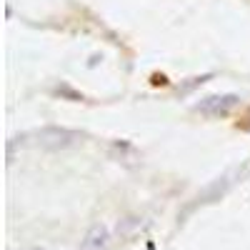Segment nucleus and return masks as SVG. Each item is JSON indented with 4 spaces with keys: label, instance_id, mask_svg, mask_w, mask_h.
I'll use <instances>...</instances> for the list:
<instances>
[{
    "label": "nucleus",
    "instance_id": "obj_1",
    "mask_svg": "<svg viewBox=\"0 0 250 250\" xmlns=\"http://www.w3.org/2000/svg\"><path fill=\"white\" fill-rule=\"evenodd\" d=\"M33 138H35V145H40V148L60 150V148H68V145H75L80 140V133L65 130V128H43V130H38Z\"/></svg>",
    "mask_w": 250,
    "mask_h": 250
},
{
    "label": "nucleus",
    "instance_id": "obj_2",
    "mask_svg": "<svg viewBox=\"0 0 250 250\" xmlns=\"http://www.w3.org/2000/svg\"><path fill=\"white\" fill-rule=\"evenodd\" d=\"M235 105H238V95H213V98L200 100L195 105V110L203 113V115L218 118V115H228Z\"/></svg>",
    "mask_w": 250,
    "mask_h": 250
},
{
    "label": "nucleus",
    "instance_id": "obj_3",
    "mask_svg": "<svg viewBox=\"0 0 250 250\" xmlns=\"http://www.w3.org/2000/svg\"><path fill=\"white\" fill-rule=\"evenodd\" d=\"M108 230L103 225H95L88 230V235L83 238V245L80 250H108Z\"/></svg>",
    "mask_w": 250,
    "mask_h": 250
},
{
    "label": "nucleus",
    "instance_id": "obj_4",
    "mask_svg": "<svg viewBox=\"0 0 250 250\" xmlns=\"http://www.w3.org/2000/svg\"><path fill=\"white\" fill-rule=\"evenodd\" d=\"M238 128H240V130H248V133H250V108H248V110L243 113V118H240V123H238Z\"/></svg>",
    "mask_w": 250,
    "mask_h": 250
}]
</instances>
